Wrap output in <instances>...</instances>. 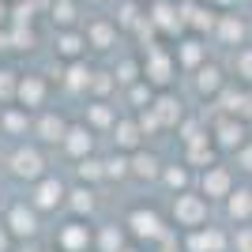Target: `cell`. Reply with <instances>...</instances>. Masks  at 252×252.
<instances>
[{
  "mask_svg": "<svg viewBox=\"0 0 252 252\" xmlns=\"http://www.w3.org/2000/svg\"><path fill=\"white\" fill-rule=\"evenodd\" d=\"M147 15H151V23H155V31H162V34H177L181 27H189L177 0H155Z\"/></svg>",
  "mask_w": 252,
  "mask_h": 252,
  "instance_id": "6da1fadb",
  "label": "cell"
},
{
  "mask_svg": "<svg viewBox=\"0 0 252 252\" xmlns=\"http://www.w3.org/2000/svg\"><path fill=\"white\" fill-rule=\"evenodd\" d=\"M173 219H177L181 226H200V222L207 219V203H203L200 196H177V203H173Z\"/></svg>",
  "mask_w": 252,
  "mask_h": 252,
  "instance_id": "7a4b0ae2",
  "label": "cell"
},
{
  "mask_svg": "<svg viewBox=\"0 0 252 252\" xmlns=\"http://www.w3.org/2000/svg\"><path fill=\"white\" fill-rule=\"evenodd\" d=\"M181 11H185V23H189L192 31H211V27H219V15H215V8H211L207 0H203V4H181Z\"/></svg>",
  "mask_w": 252,
  "mask_h": 252,
  "instance_id": "3957f363",
  "label": "cell"
},
{
  "mask_svg": "<svg viewBox=\"0 0 252 252\" xmlns=\"http://www.w3.org/2000/svg\"><path fill=\"white\" fill-rule=\"evenodd\" d=\"M143 75H147L151 83L166 87L169 79H173V61H169V53L155 49V53H151V57H147V68H143Z\"/></svg>",
  "mask_w": 252,
  "mask_h": 252,
  "instance_id": "277c9868",
  "label": "cell"
},
{
  "mask_svg": "<svg viewBox=\"0 0 252 252\" xmlns=\"http://www.w3.org/2000/svg\"><path fill=\"white\" fill-rule=\"evenodd\" d=\"M11 173L15 177H27V181H34V177H42V155L38 151H15L11 155Z\"/></svg>",
  "mask_w": 252,
  "mask_h": 252,
  "instance_id": "5b68a950",
  "label": "cell"
},
{
  "mask_svg": "<svg viewBox=\"0 0 252 252\" xmlns=\"http://www.w3.org/2000/svg\"><path fill=\"white\" fill-rule=\"evenodd\" d=\"M215 143L226 151H237L245 143V128L241 121H233V117H226V121H219V128H215Z\"/></svg>",
  "mask_w": 252,
  "mask_h": 252,
  "instance_id": "8992f818",
  "label": "cell"
},
{
  "mask_svg": "<svg viewBox=\"0 0 252 252\" xmlns=\"http://www.w3.org/2000/svg\"><path fill=\"white\" fill-rule=\"evenodd\" d=\"M203 192H207V200L230 196V173L222 166H207V173H203Z\"/></svg>",
  "mask_w": 252,
  "mask_h": 252,
  "instance_id": "52a82bcc",
  "label": "cell"
},
{
  "mask_svg": "<svg viewBox=\"0 0 252 252\" xmlns=\"http://www.w3.org/2000/svg\"><path fill=\"white\" fill-rule=\"evenodd\" d=\"M113 38H117V27H113V23H105V19H98V23L87 27V42L94 45V49H109Z\"/></svg>",
  "mask_w": 252,
  "mask_h": 252,
  "instance_id": "ba28073f",
  "label": "cell"
},
{
  "mask_svg": "<svg viewBox=\"0 0 252 252\" xmlns=\"http://www.w3.org/2000/svg\"><path fill=\"white\" fill-rule=\"evenodd\" d=\"M215 31H219V38H222L226 45L245 42V23L237 19V15H219V27H215Z\"/></svg>",
  "mask_w": 252,
  "mask_h": 252,
  "instance_id": "9c48e42d",
  "label": "cell"
},
{
  "mask_svg": "<svg viewBox=\"0 0 252 252\" xmlns=\"http://www.w3.org/2000/svg\"><path fill=\"white\" fill-rule=\"evenodd\" d=\"M87 45H91V42H87V34H75V31H64L61 38H57V53H61V57H68V61H75Z\"/></svg>",
  "mask_w": 252,
  "mask_h": 252,
  "instance_id": "30bf717a",
  "label": "cell"
},
{
  "mask_svg": "<svg viewBox=\"0 0 252 252\" xmlns=\"http://www.w3.org/2000/svg\"><path fill=\"white\" fill-rule=\"evenodd\" d=\"M15 98H19L23 105H38L45 98V83L38 79V75H27V79H19V94Z\"/></svg>",
  "mask_w": 252,
  "mask_h": 252,
  "instance_id": "8fae6325",
  "label": "cell"
},
{
  "mask_svg": "<svg viewBox=\"0 0 252 252\" xmlns=\"http://www.w3.org/2000/svg\"><path fill=\"white\" fill-rule=\"evenodd\" d=\"M64 147H68V155L87 158V155H91V132H87V128H68V136H64Z\"/></svg>",
  "mask_w": 252,
  "mask_h": 252,
  "instance_id": "7c38bea8",
  "label": "cell"
},
{
  "mask_svg": "<svg viewBox=\"0 0 252 252\" xmlns=\"http://www.w3.org/2000/svg\"><path fill=\"white\" fill-rule=\"evenodd\" d=\"M8 226H11V233H19V237H31V233L38 230V222H34V211H27V207H15V211H11Z\"/></svg>",
  "mask_w": 252,
  "mask_h": 252,
  "instance_id": "4fadbf2b",
  "label": "cell"
},
{
  "mask_svg": "<svg viewBox=\"0 0 252 252\" xmlns=\"http://www.w3.org/2000/svg\"><path fill=\"white\" fill-rule=\"evenodd\" d=\"M219 87H222V72L215 64H203L200 72H196V91H200V94H215Z\"/></svg>",
  "mask_w": 252,
  "mask_h": 252,
  "instance_id": "5bb4252c",
  "label": "cell"
},
{
  "mask_svg": "<svg viewBox=\"0 0 252 252\" xmlns=\"http://www.w3.org/2000/svg\"><path fill=\"white\" fill-rule=\"evenodd\" d=\"M128 222H132V230H136L139 237H158V233H162V226H158V215H151V211H136Z\"/></svg>",
  "mask_w": 252,
  "mask_h": 252,
  "instance_id": "9a60e30c",
  "label": "cell"
},
{
  "mask_svg": "<svg viewBox=\"0 0 252 252\" xmlns=\"http://www.w3.org/2000/svg\"><path fill=\"white\" fill-rule=\"evenodd\" d=\"M155 113H158V121H162V128H169V125H177V121H181V102H177V98H158Z\"/></svg>",
  "mask_w": 252,
  "mask_h": 252,
  "instance_id": "2e32d148",
  "label": "cell"
},
{
  "mask_svg": "<svg viewBox=\"0 0 252 252\" xmlns=\"http://www.w3.org/2000/svg\"><path fill=\"white\" fill-rule=\"evenodd\" d=\"M38 136H42L45 143H57V139L68 136V128H64L61 117H42V121H38Z\"/></svg>",
  "mask_w": 252,
  "mask_h": 252,
  "instance_id": "e0dca14e",
  "label": "cell"
},
{
  "mask_svg": "<svg viewBox=\"0 0 252 252\" xmlns=\"http://www.w3.org/2000/svg\"><path fill=\"white\" fill-rule=\"evenodd\" d=\"M87 241H91V237H87V226H68V230L61 233V245H64L68 252L87 249Z\"/></svg>",
  "mask_w": 252,
  "mask_h": 252,
  "instance_id": "ac0fdd59",
  "label": "cell"
},
{
  "mask_svg": "<svg viewBox=\"0 0 252 252\" xmlns=\"http://www.w3.org/2000/svg\"><path fill=\"white\" fill-rule=\"evenodd\" d=\"M49 11H53V23H57V27H64V31L75 23V4H72V0H53Z\"/></svg>",
  "mask_w": 252,
  "mask_h": 252,
  "instance_id": "d6986e66",
  "label": "cell"
},
{
  "mask_svg": "<svg viewBox=\"0 0 252 252\" xmlns=\"http://www.w3.org/2000/svg\"><path fill=\"white\" fill-rule=\"evenodd\" d=\"M222 245H226V237L215 230L200 233V237H192V252H222Z\"/></svg>",
  "mask_w": 252,
  "mask_h": 252,
  "instance_id": "ffe728a7",
  "label": "cell"
},
{
  "mask_svg": "<svg viewBox=\"0 0 252 252\" xmlns=\"http://www.w3.org/2000/svg\"><path fill=\"white\" fill-rule=\"evenodd\" d=\"M64 196L61 181H42V189H38V207H57Z\"/></svg>",
  "mask_w": 252,
  "mask_h": 252,
  "instance_id": "44dd1931",
  "label": "cell"
},
{
  "mask_svg": "<svg viewBox=\"0 0 252 252\" xmlns=\"http://www.w3.org/2000/svg\"><path fill=\"white\" fill-rule=\"evenodd\" d=\"M222 102L230 117H252V94H226Z\"/></svg>",
  "mask_w": 252,
  "mask_h": 252,
  "instance_id": "7402d4cb",
  "label": "cell"
},
{
  "mask_svg": "<svg viewBox=\"0 0 252 252\" xmlns=\"http://www.w3.org/2000/svg\"><path fill=\"white\" fill-rule=\"evenodd\" d=\"M230 215L233 219H249L252 215V192H230Z\"/></svg>",
  "mask_w": 252,
  "mask_h": 252,
  "instance_id": "603a6c76",
  "label": "cell"
},
{
  "mask_svg": "<svg viewBox=\"0 0 252 252\" xmlns=\"http://www.w3.org/2000/svg\"><path fill=\"white\" fill-rule=\"evenodd\" d=\"M177 61H181V64H189V68H192V64H200V61H203V45L196 42V38L181 42V49H177Z\"/></svg>",
  "mask_w": 252,
  "mask_h": 252,
  "instance_id": "cb8c5ba5",
  "label": "cell"
},
{
  "mask_svg": "<svg viewBox=\"0 0 252 252\" xmlns=\"http://www.w3.org/2000/svg\"><path fill=\"white\" fill-rule=\"evenodd\" d=\"M143 19H147V15H139V4H136V0H128V4H121V15H117V27H139Z\"/></svg>",
  "mask_w": 252,
  "mask_h": 252,
  "instance_id": "d4e9b609",
  "label": "cell"
},
{
  "mask_svg": "<svg viewBox=\"0 0 252 252\" xmlns=\"http://www.w3.org/2000/svg\"><path fill=\"white\" fill-rule=\"evenodd\" d=\"M117 143H121V147H136L139 143V125L121 121V125H117Z\"/></svg>",
  "mask_w": 252,
  "mask_h": 252,
  "instance_id": "484cf974",
  "label": "cell"
},
{
  "mask_svg": "<svg viewBox=\"0 0 252 252\" xmlns=\"http://www.w3.org/2000/svg\"><path fill=\"white\" fill-rule=\"evenodd\" d=\"M132 173H136V177H155V173H158L155 155H136V158H132Z\"/></svg>",
  "mask_w": 252,
  "mask_h": 252,
  "instance_id": "4316f807",
  "label": "cell"
},
{
  "mask_svg": "<svg viewBox=\"0 0 252 252\" xmlns=\"http://www.w3.org/2000/svg\"><path fill=\"white\" fill-rule=\"evenodd\" d=\"M91 79H94V72H87L83 64H72V72H68V87H72V91H83V87H91Z\"/></svg>",
  "mask_w": 252,
  "mask_h": 252,
  "instance_id": "83f0119b",
  "label": "cell"
},
{
  "mask_svg": "<svg viewBox=\"0 0 252 252\" xmlns=\"http://www.w3.org/2000/svg\"><path fill=\"white\" fill-rule=\"evenodd\" d=\"M19 94V83H15V72H0V102Z\"/></svg>",
  "mask_w": 252,
  "mask_h": 252,
  "instance_id": "f1b7e54d",
  "label": "cell"
},
{
  "mask_svg": "<svg viewBox=\"0 0 252 252\" xmlns=\"http://www.w3.org/2000/svg\"><path fill=\"white\" fill-rule=\"evenodd\" d=\"M102 173H105V166L94 162V158H83V162H79V177H83V181H98Z\"/></svg>",
  "mask_w": 252,
  "mask_h": 252,
  "instance_id": "f546056e",
  "label": "cell"
},
{
  "mask_svg": "<svg viewBox=\"0 0 252 252\" xmlns=\"http://www.w3.org/2000/svg\"><path fill=\"white\" fill-rule=\"evenodd\" d=\"M189 162H211V147H207V136L189 143Z\"/></svg>",
  "mask_w": 252,
  "mask_h": 252,
  "instance_id": "4dcf8cb0",
  "label": "cell"
},
{
  "mask_svg": "<svg viewBox=\"0 0 252 252\" xmlns=\"http://www.w3.org/2000/svg\"><path fill=\"white\" fill-rule=\"evenodd\" d=\"M72 207L79 211V215H83V211H91V207H94V192H91V189L72 192Z\"/></svg>",
  "mask_w": 252,
  "mask_h": 252,
  "instance_id": "1f68e13d",
  "label": "cell"
},
{
  "mask_svg": "<svg viewBox=\"0 0 252 252\" xmlns=\"http://www.w3.org/2000/svg\"><path fill=\"white\" fill-rule=\"evenodd\" d=\"M233 64H237V75H241V79H249V83H252V49H241V53H237V61H233Z\"/></svg>",
  "mask_w": 252,
  "mask_h": 252,
  "instance_id": "d6a6232c",
  "label": "cell"
},
{
  "mask_svg": "<svg viewBox=\"0 0 252 252\" xmlns=\"http://www.w3.org/2000/svg\"><path fill=\"white\" fill-rule=\"evenodd\" d=\"M102 249H105V252H117V249H121V230H113V226H109V230L102 233Z\"/></svg>",
  "mask_w": 252,
  "mask_h": 252,
  "instance_id": "836d02e7",
  "label": "cell"
},
{
  "mask_svg": "<svg viewBox=\"0 0 252 252\" xmlns=\"http://www.w3.org/2000/svg\"><path fill=\"white\" fill-rule=\"evenodd\" d=\"M91 87H94L98 94H105V91L113 87V75H109V72H94V79H91Z\"/></svg>",
  "mask_w": 252,
  "mask_h": 252,
  "instance_id": "e575fe53",
  "label": "cell"
},
{
  "mask_svg": "<svg viewBox=\"0 0 252 252\" xmlns=\"http://www.w3.org/2000/svg\"><path fill=\"white\" fill-rule=\"evenodd\" d=\"M128 166H132V162H125V158H113V162H105V173H109V177H125Z\"/></svg>",
  "mask_w": 252,
  "mask_h": 252,
  "instance_id": "d590c367",
  "label": "cell"
},
{
  "mask_svg": "<svg viewBox=\"0 0 252 252\" xmlns=\"http://www.w3.org/2000/svg\"><path fill=\"white\" fill-rule=\"evenodd\" d=\"M166 181L173 189H185V185H189V173H185V169H166Z\"/></svg>",
  "mask_w": 252,
  "mask_h": 252,
  "instance_id": "8d00e7d4",
  "label": "cell"
},
{
  "mask_svg": "<svg viewBox=\"0 0 252 252\" xmlns=\"http://www.w3.org/2000/svg\"><path fill=\"white\" fill-rule=\"evenodd\" d=\"M139 128H143V132H158V128H162L158 113H143V117H139Z\"/></svg>",
  "mask_w": 252,
  "mask_h": 252,
  "instance_id": "74e56055",
  "label": "cell"
},
{
  "mask_svg": "<svg viewBox=\"0 0 252 252\" xmlns=\"http://www.w3.org/2000/svg\"><path fill=\"white\" fill-rule=\"evenodd\" d=\"M117 79H121V83H132V79H136V64L125 61L121 68H117Z\"/></svg>",
  "mask_w": 252,
  "mask_h": 252,
  "instance_id": "f35d334b",
  "label": "cell"
},
{
  "mask_svg": "<svg viewBox=\"0 0 252 252\" xmlns=\"http://www.w3.org/2000/svg\"><path fill=\"white\" fill-rule=\"evenodd\" d=\"M4 125H8V132H23L27 117H23V113H8V117H4Z\"/></svg>",
  "mask_w": 252,
  "mask_h": 252,
  "instance_id": "ab89813d",
  "label": "cell"
},
{
  "mask_svg": "<svg viewBox=\"0 0 252 252\" xmlns=\"http://www.w3.org/2000/svg\"><path fill=\"white\" fill-rule=\"evenodd\" d=\"M237 252H252V226L237 233Z\"/></svg>",
  "mask_w": 252,
  "mask_h": 252,
  "instance_id": "60d3db41",
  "label": "cell"
},
{
  "mask_svg": "<svg viewBox=\"0 0 252 252\" xmlns=\"http://www.w3.org/2000/svg\"><path fill=\"white\" fill-rule=\"evenodd\" d=\"M91 121H94V125H109V109L94 105V109H91Z\"/></svg>",
  "mask_w": 252,
  "mask_h": 252,
  "instance_id": "b9f144b4",
  "label": "cell"
},
{
  "mask_svg": "<svg viewBox=\"0 0 252 252\" xmlns=\"http://www.w3.org/2000/svg\"><path fill=\"white\" fill-rule=\"evenodd\" d=\"M241 166L252 173V147H245V151H241Z\"/></svg>",
  "mask_w": 252,
  "mask_h": 252,
  "instance_id": "7bdbcfd3",
  "label": "cell"
},
{
  "mask_svg": "<svg viewBox=\"0 0 252 252\" xmlns=\"http://www.w3.org/2000/svg\"><path fill=\"white\" fill-rule=\"evenodd\" d=\"M0 27H8V4L0 0Z\"/></svg>",
  "mask_w": 252,
  "mask_h": 252,
  "instance_id": "ee69618b",
  "label": "cell"
},
{
  "mask_svg": "<svg viewBox=\"0 0 252 252\" xmlns=\"http://www.w3.org/2000/svg\"><path fill=\"white\" fill-rule=\"evenodd\" d=\"M211 8H230V4H237V0H207Z\"/></svg>",
  "mask_w": 252,
  "mask_h": 252,
  "instance_id": "f6af8a7d",
  "label": "cell"
},
{
  "mask_svg": "<svg viewBox=\"0 0 252 252\" xmlns=\"http://www.w3.org/2000/svg\"><path fill=\"white\" fill-rule=\"evenodd\" d=\"M8 249V230H4V226H0V252Z\"/></svg>",
  "mask_w": 252,
  "mask_h": 252,
  "instance_id": "bcb514c9",
  "label": "cell"
},
{
  "mask_svg": "<svg viewBox=\"0 0 252 252\" xmlns=\"http://www.w3.org/2000/svg\"><path fill=\"white\" fill-rule=\"evenodd\" d=\"M94 4H102V0H94Z\"/></svg>",
  "mask_w": 252,
  "mask_h": 252,
  "instance_id": "7dc6e473",
  "label": "cell"
}]
</instances>
